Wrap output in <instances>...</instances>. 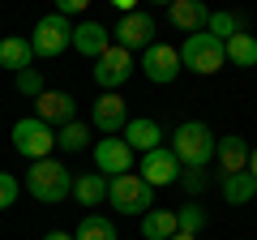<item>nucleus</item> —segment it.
Instances as JSON below:
<instances>
[{
	"instance_id": "nucleus-1",
	"label": "nucleus",
	"mask_w": 257,
	"mask_h": 240,
	"mask_svg": "<svg viewBox=\"0 0 257 240\" xmlns=\"http://www.w3.org/2000/svg\"><path fill=\"white\" fill-rule=\"evenodd\" d=\"M176 155V163L189 167V172H202V167H210L214 159V133L206 129L202 120H184L180 129L172 133V146H167Z\"/></svg>"
},
{
	"instance_id": "nucleus-27",
	"label": "nucleus",
	"mask_w": 257,
	"mask_h": 240,
	"mask_svg": "<svg viewBox=\"0 0 257 240\" xmlns=\"http://www.w3.org/2000/svg\"><path fill=\"white\" fill-rule=\"evenodd\" d=\"M47 86H43V73L39 69H22L18 73V94H26V99H39Z\"/></svg>"
},
{
	"instance_id": "nucleus-5",
	"label": "nucleus",
	"mask_w": 257,
	"mask_h": 240,
	"mask_svg": "<svg viewBox=\"0 0 257 240\" xmlns=\"http://www.w3.org/2000/svg\"><path fill=\"white\" fill-rule=\"evenodd\" d=\"M9 138H13V150H18V155H26L30 163H39V159H52V150H56V129H47L43 120H35V116L18 120Z\"/></svg>"
},
{
	"instance_id": "nucleus-16",
	"label": "nucleus",
	"mask_w": 257,
	"mask_h": 240,
	"mask_svg": "<svg viewBox=\"0 0 257 240\" xmlns=\"http://www.w3.org/2000/svg\"><path fill=\"white\" fill-rule=\"evenodd\" d=\"M167 18H172V26L184 30V35H202L210 9H206L202 0H172V5H167Z\"/></svg>"
},
{
	"instance_id": "nucleus-14",
	"label": "nucleus",
	"mask_w": 257,
	"mask_h": 240,
	"mask_svg": "<svg viewBox=\"0 0 257 240\" xmlns=\"http://www.w3.org/2000/svg\"><path fill=\"white\" fill-rule=\"evenodd\" d=\"M69 47H77V56L99 60V56L111 47V30L103 26V22H77V26H73V39H69Z\"/></svg>"
},
{
	"instance_id": "nucleus-30",
	"label": "nucleus",
	"mask_w": 257,
	"mask_h": 240,
	"mask_svg": "<svg viewBox=\"0 0 257 240\" xmlns=\"http://www.w3.org/2000/svg\"><path fill=\"white\" fill-rule=\"evenodd\" d=\"M82 9H86V0H60V5H56V13H60L64 22L73 18V13H82Z\"/></svg>"
},
{
	"instance_id": "nucleus-13",
	"label": "nucleus",
	"mask_w": 257,
	"mask_h": 240,
	"mask_svg": "<svg viewBox=\"0 0 257 240\" xmlns=\"http://www.w3.org/2000/svg\"><path fill=\"white\" fill-rule=\"evenodd\" d=\"M94 172H99V176H124V172H133V150L124 146V138H99V142H94Z\"/></svg>"
},
{
	"instance_id": "nucleus-32",
	"label": "nucleus",
	"mask_w": 257,
	"mask_h": 240,
	"mask_svg": "<svg viewBox=\"0 0 257 240\" xmlns=\"http://www.w3.org/2000/svg\"><path fill=\"white\" fill-rule=\"evenodd\" d=\"M43 240H73V236H69V231H47Z\"/></svg>"
},
{
	"instance_id": "nucleus-11",
	"label": "nucleus",
	"mask_w": 257,
	"mask_h": 240,
	"mask_svg": "<svg viewBox=\"0 0 257 240\" xmlns=\"http://www.w3.org/2000/svg\"><path fill=\"white\" fill-rule=\"evenodd\" d=\"M116 35V47H124V52H133V47H142L146 52L150 43H155V18L150 13H142V9H133V13H124L120 18V26L111 30Z\"/></svg>"
},
{
	"instance_id": "nucleus-10",
	"label": "nucleus",
	"mask_w": 257,
	"mask_h": 240,
	"mask_svg": "<svg viewBox=\"0 0 257 240\" xmlns=\"http://www.w3.org/2000/svg\"><path fill=\"white\" fill-rule=\"evenodd\" d=\"M138 176L146 180L150 189H163V185H176V180H180V163H176V155H172L167 146H155V150L142 155Z\"/></svg>"
},
{
	"instance_id": "nucleus-28",
	"label": "nucleus",
	"mask_w": 257,
	"mask_h": 240,
	"mask_svg": "<svg viewBox=\"0 0 257 240\" xmlns=\"http://www.w3.org/2000/svg\"><path fill=\"white\" fill-rule=\"evenodd\" d=\"M13 202H18V180L9 172H0V210H9Z\"/></svg>"
},
{
	"instance_id": "nucleus-6",
	"label": "nucleus",
	"mask_w": 257,
	"mask_h": 240,
	"mask_svg": "<svg viewBox=\"0 0 257 240\" xmlns=\"http://www.w3.org/2000/svg\"><path fill=\"white\" fill-rule=\"evenodd\" d=\"M30 52L43 56V60H52V56H60L64 47H69V39H73V22H64L60 13H47V18L35 22V30H30Z\"/></svg>"
},
{
	"instance_id": "nucleus-9",
	"label": "nucleus",
	"mask_w": 257,
	"mask_h": 240,
	"mask_svg": "<svg viewBox=\"0 0 257 240\" xmlns=\"http://www.w3.org/2000/svg\"><path fill=\"white\" fill-rule=\"evenodd\" d=\"M142 69H146V77H150L155 86H167V82H176V77H180V52L155 39V43L142 52Z\"/></svg>"
},
{
	"instance_id": "nucleus-2",
	"label": "nucleus",
	"mask_w": 257,
	"mask_h": 240,
	"mask_svg": "<svg viewBox=\"0 0 257 240\" xmlns=\"http://www.w3.org/2000/svg\"><path fill=\"white\" fill-rule=\"evenodd\" d=\"M26 193L35 197V202H64V197L73 193V176H69V167L60 163V159H39V163H30L26 172Z\"/></svg>"
},
{
	"instance_id": "nucleus-24",
	"label": "nucleus",
	"mask_w": 257,
	"mask_h": 240,
	"mask_svg": "<svg viewBox=\"0 0 257 240\" xmlns=\"http://www.w3.org/2000/svg\"><path fill=\"white\" fill-rule=\"evenodd\" d=\"M56 146L69 150V155H77V150L90 146V125H82V120H69L60 133H56Z\"/></svg>"
},
{
	"instance_id": "nucleus-19",
	"label": "nucleus",
	"mask_w": 257,
	"mask_h": 240,
	"mask_svg": "<svg viewBox=\"0 0 257 240\" xmlns=\"http://www.w3.org/2000/svg\"><path fill=\"white\" fill-rule=\"evenodd\" d=\"M223 60L236 69H257V35H231L227 43H223Z\"/></svg>"
},
{
	"instance_id": "nucleus-20",
	"label": "nucleus",
	"mask_w": 257,
	"mask_h": 240,
	"mask_svg": "<svg viewBox=\"0 0 257 240\" xmlns=\"http://www.w3.org/2000/svg\"><path fill=\"white\" fill-rule=\"evenodd\" d=\"M30 60H35V52H30V39H0V69H13V73H22V69H30Z\"/></svg>"
},
{
	"instance_id": "nucleus-31",
	"label": "nucleus",
	"mask_w": 257,
	"mask_h": 240,
	"mask_svg": "<svg viewBox=\"0 0 257 240\" xmlns=\"http://www.w3.org/2000/svg\"><path fill=\"white\" fill-rule=\"evenodd\" d=\"M248 176L257 180V150H248Z\"/></svg>"
},
{
	"instance_id": "nucleus-25",
	"label": "nucleus",
	"mask_w": 257,
	"mask_h": 240,
	"mask_svg": "<svg viewBox=\"0 0 257 240\" xmlns=\"http://www.w3.org/2000/svg\"><path fill=\"white\" fill-rule=\"evenodd\" d=\"M73 240H120L116 227H111V219H103V214H86L82 223H77V236Z\"/></svg>"
},
{
	"instance_id": "nucleus-26",
	"label": "nucleus",
	"mask_w": 257,
	"mask_h": 240,
	"mask_svg": "<svg viewBox=\"0 0 257 240\" xmlns=\"http://www.w3.org/2000/svg\"><path fill=\"white\" fill-rule=\"evenodd\" d=\"M206 223H210V219H206V210H202V206H193V202L180 206V214H176V227H180L184 236H202Z\"/></svg>"
},
{
	"instance_id": "nucleus-33",
	"label": "nucleus",
	"mask_w": 257,
	"mask_h": 240,
	"mask_svg": "<svg viewBox=\"0 0 257 240\" xmlns=\"http://www.w3.org/2000/svg\"><path fill=\"white\" fill-rule=\"evenodd\" d=\"M172 240H197V236H184V231H176V236Z\"/></svg>"
},
{
	"instance_id": "nucleus-3",
	"label": "nucleus",
	"mask_w": 257,
	"mask_h": 240,
	"mask_svg": "<svg viewBox=\"0 0 257 240\" xmlns=\"http://www.w3.org/2000/svg\"><path fill=\"white\" fill-rule=\"evenodd\" d=\"M107 202L116 206V214H146L155 206V189L142 180L138 172H124V176H111L107 180Z\"/></svg>"
},
{
	"instance_id": "nucleus-23",
	"label": "nucleus",
	"mask_w": 257,
	"mask_h": 240,
	"mask_svg": "<svg viewBox=\"0 0 257 240\" xmlns=\"http://www.w3.org/2000/svg\"><path fill=\"white\" fill-rule=\"evenodd\" d=\"M176 210H146L142 214V236L146 240H172L176 236Z\"/></svg>"
},
{
	"instance_id": "nucleus-4",
	"label": "nucleus",
	"mask_w": 257,
	"mask_h": 240,
	"mask_svg": "<svg viewBox=\"0 0 257 240\" xmlns=\"http://www.w3.org/2000/svg\"><path fill=\"white\" fill-rule=\"evenodd\" d=\"M180 65L189 69V73H202V77H210V73H219L227 60H223V43L214 35H189L180 43Z\"/></svg>"
},
{
	"instance_id": "nucleus-7",
	"label": "nucleus",
	"mask_w": 257,
	"mask_h": 240,
	"mask_svg": "<svg viewBox=\"0 0 257 240\" xmlns=\"http://www.w3.org/2000/svg\"><path fill=\"white\" fill-rule=\"evenodd\" d=\"M128 77H133V52H124V47L111 43L107 52L94 60V82L103 86V94H116Z\"/></svg>"
},
{
	"instance_id": "nucleus-18",
	"label": "nucleus",
	"mask_w": 257,
	"mask_h": 240,
	"mask_svg": "<svg viewBox=\"0 0 257 240\" xmlns=\"http://www.w3.org/2000/svg\"><path fill=\"white\" fill-rule=\"evenodd\" d=\"M219 193L227 206H248L257 197V180L248 172H231V176H219Z\"/></svg>"
},
{
	"instance_id": "nucleus-8",
	"label": "nucleus",
	"mask_w": 257,
	"mask_h": 240,
	"mask_svg": "<svg viewBox=\"0 0 257 240\" xmlns=\"http://www.w3.org/2000/svg\"><path fill=\"white\" fill-rule=\"evenodd\" d=\"M124 125H128V103L120 94H99L90 111V129H99L103 138H120Z\"/></svg>"
},
{
	"instance_id": "nucleus-15",
	"label": "nucleus",
	"mask_w": 257,
	"mask_h": 240,
	"mask_svg": "<svg viewBox=\"0 0 257 240\" xmlns=\"http://www.w3.org/2000/svg\"><path fill=\"white\" fill-rule=\"evenodd\" d=\"M214 163H219V176L231 172H248V142L240 133H227V138H214Z\"/></svg>"
},
{
	"instance_id": "nucleus-22",
	"label": "nucleus",
	"mask_w": 257,
	"mask_h": 240,
	"mask_svg": "<svg viewBox=\"0 0 257 240\" xmlns=\"http://www.w3.org/2000/svg\"><path fill=\"white\" fill-rule=\"evenodd\" d=\"M244 30H248V18H244V13L219 9V13H210V18H206V35H214L219 43H227L231 35H244Z\"/></svg>"
},
{
	"instance_id": "nucleus-12",
	"label": "nucleus",
	"mask_w": 257,
	"mask_h": 240,
	"mask_svg": "<svg viewBox=\"0 0 257 240\" xmlns=\"http://www.w3.org/2000/svg\"><path fill=\"white\" fill-rule=\"evenodd\" d=\"M35 120H43L47 129H52V125H69V120H77V99L69 90H43L35 99Z\"/></svg>"
},
{
	"instance_id": "nucleus-17",
	"label": "nucleus",
	"mask_w": 257,
	"mask_h": 240,
	"mask_svg": "<svg viewBox=\"0 0 257 240\" xmlns=\"http://www.w3.org/2000/svg\"><path fill=\"white\" fill-rule=\"evenodd\" d=\"M120 138H124L128 150H142V155L155 150V146H163V129H159V120H150V116H138V120L128 116V125H124Z\"/></svg>"
},
{
	"instance_id": "nucleus-29",
	"label": "nucleus",
	"mask_w": 257,
	"mask_h": 240,
	"mask_svg": "<svg viewBox=\"0 0 257 240\" xmlns=\"http://www.w3.org/2000/svg\"><path fill=\"white\" fill-rule=\"evenodd\" d=\"M180 180H184L189 193H202V189H206V176H202V172H180Z\"/></svg>"
},
{
	"instance_id": "nucleus-21",
	"label": "nucleus",
	"mask_w": 257,
	"mask_h": 240,
	"mask_svg": "<svg viewBox=\"0 0 257 240\" xmlns=\"http://www.w3.org/2000/svg\"><path fill=\"white\" fill-rule=\"evenodd\" d=\"M69 197H77L82 206H103V202H107V176H99V172L77 176V180H73V193H69Z\"/></svg>"
}]
</instances>
